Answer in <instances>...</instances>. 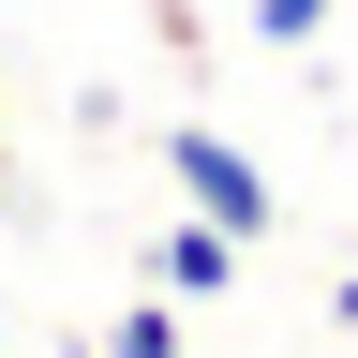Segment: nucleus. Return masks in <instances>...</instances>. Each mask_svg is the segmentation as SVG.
I'll return each instance as SVG.
<instances>
[{
	"mask_svg": "<svg viewBox=\"0 0 358 358\" xmlns=\"http://www.w3.org/2000/svg\"><path fill=\"white\" fill-rule=\"evenodd\" d=\"M0 194H15V120H0Z\"/></svg>",
	"mask_w": 358,
	"mask_h": 358,
	"instance_id": "6",
	"label": "nucleus"
},
{
	"mask_svg": "<svg viewBox=\"0 0 358 358\" xmlns=\"http://www.w3.org/2000/svg\"><path fill=\"white\" fill-rule=\"evenodd\" d=\"M150 30H164V60H209V15H194V0H150Z\"/></svg>",
	"mask_w": 358,
	"mask_h": 358,
	"instance_id": "4",
	"label": "nucleus"
},
{
	"mask_svg": "<svg viewBox=\"0 0 358 358\" xmlns=\"http://www.w3.org/2000/svg\"><path fill=\"white\" fill-rule=\"evenodd\" d=\"M329 313H343V329H358V268H343V284H329Z\"/></svg>",
	"mask_w": 358,
	"mask_h": 358,
	"instance_id": "5",
	"label": "nucleus"
},
{
	"mask_svg": "<svg viewBox=\"0 0 358 358\" xmlns=\"http://www.w3.org/2000/svg\"><path fill=\"white\" fill-rule=\"evenodd\" d=\"M224 284H239V239H224L209 209H179L164 239H150V299H179V313H194V299H224Z\"/></svg>",
	"mask_w": 358,
	"mask_h": 358,
	"instance_id": "2",
	"label": "nucleus"
},
{
	"mask_svg": "<svg viewBox=\"0 0 358 358\" xmlns=\"http://www.w3.org/2000/svg\"><path fill=\"white\" fill-rule=\"evenodd\" d=\"M105 358H194V343H179V299H134L120 329H105Z\"/></svg>",
	"mask_w": 358,
	"mask_h": 358,
	"instance_id": "3",
	"label": "nucleus"
},
{
	"mask_svg": "<svg viewBox=\"0 0 358 358\" xmlns=\"http://www.w3.org/2000/svg\"><path fill=\"white\" fill-rule=\"evenodd\" d=\"M0 358H15V313H0Z\"/></svg>",
	"mask_w": 358,
	"mask_h": 358,
	"instance_id": "7",
	"label": "nucleus"
},
{
	"mask_svg": "<svg viewBox=\"0 0 358 358\" xmlns=\"http://www.w3.org/2000/svg\"><path fill=\"white\" fill-rule=\"evenodd\" d=\"M164 194H179V209H209V224H224L239 254L268 239V224H284V194H268V164H254V150H239L224 120H164Z\"/></svg>",
	"mask_w": 358,
	"mask_h": 358,
	"instance_id": "1",
	"label": "nucleus"
}]
</instances>
